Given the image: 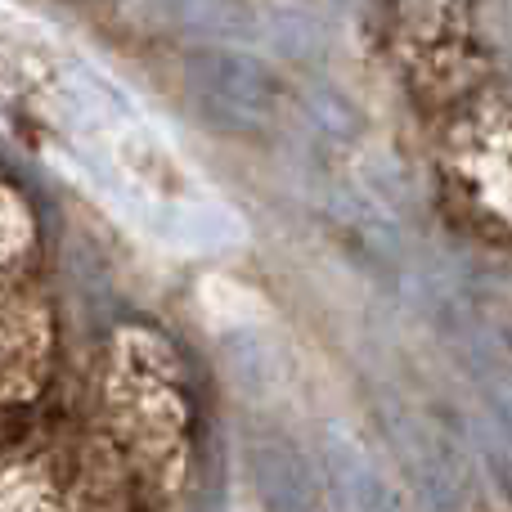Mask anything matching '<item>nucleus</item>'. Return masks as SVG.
<instances>
[{
    "mask_svg": "<svg viewBox=\"0 0 512 512\" xmlns=\"http://www.w3.org/2000/svg\"><path fill=\"white\" fill-rule=\"evenodd\" d=\"M185 95L203 126L221 135H256L279 108V81L252 54L198 50L185 63Z\"/></svg>",
    "mask_w": 512,
    "mask_h": 512,
    "instance_id": "nucleus-1",
    "label": "nucleus"
},
{
    "mask_svg": "<svg viewBox=\"0 0 512 512\" xmlns=\"http://www.w3.org/2000/svg\"><path fill=\"white\" fill-rule=\"evenodd\" d=\"M324 468L346 508H391V495L373 468L369 450L346 427H324Z\"/></svg>",
    "mask_w": 512,
    "mask_h": 512,
    "instance_id": "nucleus-2",
    "label": "nucleus"
},
{
    "mask_svg": "<svg viewBox=\"0 0 512 512\" xmlns=\"http://www.w3.org/2000/svg\"><path fill=\"white\" fill-rule=\"evenodd\" d=\"M252 472H256V490L270 508H310V472L301 463V454L292 450L279 436H265L252 445Z\"/></svg>",
    "mask_w": 512,
    "mask_h": 512,
    "instance_id": "nucleus-3",
    "label": "nucleus"
},
{
    "mask_svg": "<svg viewBox=\"0 0 512 512\" xmlns=\"http://www.w3.org/2000/svg\"><path fill=\"white\" fill-rule=\"evenodd\" d=\"M180 23L198 36H248V14L234 0H180Z\"/></svg>",
    "mask_w": 512,
    "mask_h": 512,
    "instance_id": "nucleus-4",
    "label": "nucleus"
},
{
    "mask_svg": "<svg viewBox=\"0 0 512 512\" xmlns=\"http://www.w3.org/2000/svg\"><path fill=\"white\" fill-rule=\"evenodd\" d=\"M225 355L243 391H265L274 382V364L261 337H225Z\"/></svg>",
    "mask_w": 512,
    "mask_h": 512,
    "instance_id": "nucleus-5",
    "label": "nucleus"
},
{
    "mask_svg": "<svg viewBox=\"0 0 512 512\" xmlns=\"http://www.w3.org/2000/svg\"><path fill=\"white\" fill-rule=\"evenodd\" d=\"M274 41H279L283 54H297L301 59V54H315L324 45V32L306 14H279L274 18Z\"/></svg>",
    "mask_w": 512,
    "mask_h": 512,
    "instance_id": "nucleus-6",
    "label": "nucleus"
},
{
    "mask_svg": "<svg viewBox=\"0 0 512 512\" xmlns=\"http://www.w3.org/2000/svg\"><path fill=\"white\" fill-rule=\"evenodd\" d=\"M310 104H315V113L324 117L328 131H342V135H355V131H360V126H355V113L342 104V99H333V95H315Z\"/></svg>",
    "mask_w": 512,
    "mask_h": 512,
    "instance_id": "nucleus-7",
    "label": "nucleus"
}]
</instances>
